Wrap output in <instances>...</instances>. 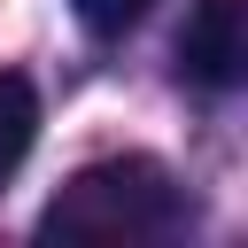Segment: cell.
Here are the masks:
<instances>
[{"label": "cell", "instance_id": "4", "mask_svg": "<svg viewBox=\"0 0 248 248\" xmlns=\"http://www.w3.org/2000/svg\"><path fill=\"white\" fill-rule=\"evenodd\" d=\"M70 8H78V23H85L93 39H116V31H132L155 0H70Z\"/></svg>", "mask_w": 248, "mask_h": 248}, {"label": "cell", "instance_id": "2", "mask_svg": "<svg viewBox=\"0 0 248 248\" xmlns=\"http://www.w3.org/2000/svg\"><path fill=\"white\" fill-rule=\"evenodd\" d=\"M178 70L209 93H232L248 78V8L240 0H202L194 23L178 31Z\"/></svg>", "mask_w": 248, "mask_h": 248}, {"label": "cell", "instance_id": "3", "mask_svg": "<svg viewBox=\"0 0 248 248\" xmlns=\"http://www.w3.org/2000/svg\"><path fill=\"white\" fill-rule=\"evenodd\" d=\"M31 140H39V93H31V78L0 70V178H16Z\"/></svg>", "mask_w": 248, "mask_h": 248}, {"label": "cell", "instance_id": "1", "mask_svg": "<svg viewBox=\"0 0 248 248\" xmlns=\"http://www.w3.org/2000/svg\"><path fill=\"white\" fill-rule=\"evenodd\" d=\"M178 225H186V194L155 155L85 163L39 209V240H170Z\"/></svg>", "mask_w": 248, "mask_h": 248}]
</instances>
